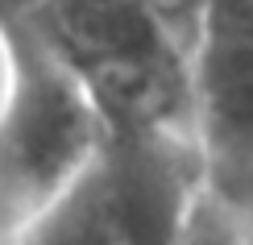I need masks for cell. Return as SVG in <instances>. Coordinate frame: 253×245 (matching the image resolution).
<instances>
[{"label":"cell","mask_w":253,"mask_h":245,"mask_svg":"<svg viewBox=\"0 0 253 245\" xmlns=\"http://www.w3.org/2000/svg\"><path fill=\"white\" fill-rule=\"evenodd\" d=\"M96 96L108 129H195L191 46L145 0H46L29 17Z\"/></svg>","instance_id":"obj_1"},{"label":"cell","mask_w":253,"mask_h":245,"mask_svg":"<svg viewBox=\"0 0 253 245\" xmlns=\"http://www.w3.org/2000/svg\"><path fill=\"white\" fill-rule=\"evenodd\" d=\"M8 38L13 92L0 129V162L8 187L38 208L96 158L108 129L87 83L34 21L8 25Z\"/></svg>","instance_id":"obj_2"},{"label":"cell","mask_w":253,"mask_h":245,"mask_svg":"<svg viewBox=\"0 0 253 245\" xmlns=\"http://www.w3.org/2000/svg\"><path fill=\"white\" fill-rule=\"evenodd\" d=\"M191 88L208 183L228 199L253 187V0H204Z\"/></svg>","instance_id":"obj_3"},{"label":"cell","mask_w":253,"mask_h":245,"mask_svg":"<svg viewBox=\"0 0 253 245\" xmlns=\"http://www.w3.org/2000/svg\"><path fill=\"white\" fill-rule=\"evenodd\" d=\"M17 245H133L104 162V146L71 183H62L29 212Z\"/></svg>","instance_id":"obj_4"},{"label":"cell","mask_w":253,"mask_h":245,"mask_svg":"<svg viewBox=\"0 0 253 245\" xmlns=\"http://www.w3.org/2000/svg\"><path fill=\"white\" fill-rule=\"evenodd\" d=\"M170 245H249V237H245V229H241L233 204L208 187V191H199V199L187 208V216H183V225L174 229Z\"/></svg>","instance_id":"obj_5"},{"label":"cell","mask_w":253,"mask_h":245,"mask_svg":"<svg viewBox=\"0 0 253 245\" xmlns=\"http://www.w3.org/2000/svg\"><path fill=\"white\" fill-rule=\"evenodd\" d=\"M166 25L174 29L187 46L195 50V38H199V17H204V0H145Z\"/></svg>","instance_id":"obj_6"},{"label":"cell","mask_w":253,"mask_h":245,"mask_svg":"<svg viewBox=\"0 0 253 245\" xmlns=\"http://www.w3.org/2000/svg\"><path fill=\"white\" fill-rule=\"evenodd\" d=\"M46 8V0H0V25H21V21L38 17Z\"/></svg>","instance_id":"obj_7"}]
</instances>
